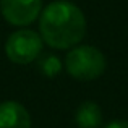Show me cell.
<instances>
[{
    "instance_id": "1",
    "label": "cell",
    "mask_w": 128,
    "mask_h": 128,
    "mask_svg": "<svg viewBox=\"0 0 128 128\" xmlns=\"http://www.w3.org/2000/svg\"><path fill=\"white\" fill-rule=\"evenodd\" d=\"M41 38L54 49H72L86 34V18L75 3L58 0L44 8L39 21Z\"/></svg>"
},
{
    "instance_id": "2",
    "label": "cell",
    "mask_w": 128,
    "mask_h": 128,
    "mask_svg": "<svg viewBox=\"0 0 128 128\" xmlns=\"http://www.w3.org/2000/svg\"><path fill=\"white\" fill-rule=\"evenodd\" d=\"M106 57L92 46H75L65 57V68L80 81L96 80L106 72Z\"/></svg>"
},
{
    "instance_id": "3",
    "label": "cell",
    "mask_w": 128,
    "mask_h": 128,
    "mask_svg": "<svg viewBox=\"0 0 128 128\" xmlns=\"http://www.w3.org/2000/svg\"><path fill=\"white\" fill-rule=\"evenodd\" d=\"M42 42L39 32L32 29H18L6 39L5 54L13 63L26 65L39 58L42 52Z\"/></svg>"
},
{
    "instance_id": "4",
    "label": "cell",
    "mask_w": 128,
    "mask_h": 128,
    "mask_svg": "<svg viewBox=\"0 0 128 128\" xmlns=\"http://www.w3.org/2000/svg\"><path fill=\"white\" fill-rule=\"evenodd\" d=\"M42 0H2L0 12L13 26H28L39 16Z\"/></svg>"
},
{
    "instance_id": "5",
    "label": "cell",
    "mask_w": 128,
    "mask_h": 128,
    "mask_svg": "<svg viewBox=\"0 0 128 128\" xmlns=\"http://www.w3.org/2000/svg\"><path fill=\"white\" fill-rule=\"evenodd\" d=\"M0 128H31V115L15 100L0 104Z\"/></svg>"
},
{
    "instance_id": "6",
    "label": "cell",
    "mask_w": 128,
    "mask_h": 128,
    "mask_svg": "<svg viewBox=\"0 0 128 128\" xmlns=\"http://www.w3.org/2000/svg\"><path fill=\"white\" fill-rule=\"evenodd\" d=\"M75 122L80 128H99L102 123L100 107L91 100L83 102L75 114Z\"/></svg>"
},
{
    "instance_id": "7",
    "label": "cell",
    "mask_w": 128,
    "mask_h": 128,
    "mask_svg": "<svg viewBox=\"0 0 128 128\" xmlns=\"http://www.w3.org/2000/svg\"><path fill=\"white\" fill-rule=\"evenodd\" d=\"M39 70L49 78H54L57 76L60 72H62V62L57 55L54 54H44V55H39Z\"/></svg>"
},
{
    "instance_id": "8",
    "label": "cell",
    "mask_w": 128,
    "mask_h": 128,
    "mask_svg": "<svg viewBox=\"0 0 128 128\" xmlns=\"http://www.w3.org/2000/svg\"><path fill=\"white\" fill-rule=\"evenodd\" d=\"M106 128H128V122H123V120H117V122L109 123Z\"/></svg>"
}]
</instances>
